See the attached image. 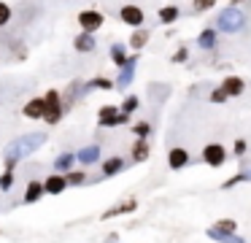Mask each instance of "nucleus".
Masks as SVG:
<instances>
[{
    "label": "nucleus",
    "instance_id": "1",
    "mask_svg": "<svg viewBox=\"0 0 251 243\" xmlns=\"http://www.w3.org/2000/svg\"><path fill=\"white\" fill-rule=\"evenodd\" d=\"M44 143H46V135L44 133H27V135L14 138L11 143L3 149V170H14L25 157L35 154Z\"/></svg>",
    "mask_w": 251,
    "mask_h": 243
},
{
    "label": "nucleus",
    "instance_id": "2",
    "mask_svg": "<svg viewBox=\"0 0 251 243\" xmlns=\"http://www.w3.org/2000/svg\"><path fill=\"white\" fill-rule=\"evenodd\" d=\"M44 103H46V113H44V122L49 124V127H54V124L62 122V116L68 113L65 103H62V95L57 89H46L44 92Z\"/></svg>",
    "mask_w": 251,
    "mask_h": 243
},
{
    "label": "nucleus",
    "instance_id": "3",
    "mask_svg": "<svg viewBox=\"0 0 251 243\" xmlns=\"http://www.w3.org/2000/svg\"><path fill=\"white\" fill-rule=\"evenodd\" d=\"M216 27L222 32H238V30H243V27H246V14L238 8V5H227V8L219 14Z\"/></svg>",
    "mask_w": 251,
    "mask_h": 243
},
{
    "label": "nucleus",
    "instance_id": "4",
    "mask_svg": "<svg viewBox=\"0 0 251 243\" xmlns=\"http://www.w3.org/2000/svg\"><path fill=\"white\" fill-rule=\"evenodd\" d=\"M122 124H130V113H122L119 106L98 108V127H122Z\"/></svg>",
    "mask_w": 251,
    "mask_h": 243
},
{
    "label": "nucleus",
    "instance_id": "5",
    "mask_svg": "<svg viewBox=\"0 0 251 243\" xmlns=\"http://www.w3.org/2000/svg\"><path fill=\"white\" fill-rule=\"evenodd\" d=\"M202 162H205L208 167H222V165H227V160H229V151L224 149L222 143H205L202 146Z\"/></svg>",
    "mask_w": 251,
    "mask_h": 243
},
{
    "label": "nucleus",
    "instance_id": "6",
    "mask_svg": "<svg viewBox=\"0 0 251 243\" xmlns=\"http://www.w3.org/2000/svg\"><path fill=\"white\" fill-rule=\"evenodd\" d=\"M103 25H105V16L95 8H84L81 14H78V27H81V32H92L95 35Z\"/></svg>",
    "mask_w": 251,
    "mask_h": 243
},
{
    "label": "nucleus",
    "instance_id": "7",
    "mask_svg": "<svg viewBox=\"0 0 251 243\" xmlns=\"http://www.w3.org/2000/svg\"><path fill=\"white\" fill-rule=\"evenodd\" d=\"M76 162H78L81 167L98 165V162H103V151H100L98 143H89V146H84V149L76 151Z\"/></svg>",
    "mask_w": 251,
    "mask_h": 243
},
{
    "label": "nucleus",
    "instance_id": "8",
    "mask_svg": "<svg viewBox=\"0 0 251 243\" xmlns=\"http://www.w3.org/2000/svg\"><path fill=\"white\" fill-rule=\"evenodd\" d=\"M119 19L125 22L127 27H143V19H146V16H143V8L141 5H122L119 8Z\"/></svg>",
    "mask_w": 251,
    "mask_h": 243
},
{
    "label": "nucleus",
    "instance_id": "9",
    "mask_svg": "<svg viewBox=\"0 0 251 243\" xmlns=\"http://www.w3.org/2000/svg\"><path fill=\"white\" fill-rule=\"evenodd\" d=\"M68 189V178L62 176V173H49V176H44V192L49 194V197H57V194H62Z\"/></svg>",
    "mask_w": 251,
    "mask_h": 243
},
{
    "label": "nucleus",
    "instance_id": "10",
    "mask_svg": "<svg viewBox=\"0 0 251 243\" xmlns=\"http://www.w3.org/2000/svg\"><path fill=\"white\" fill-rule=\"evenodd\" d=\"M22 113H25V119H33V122H38V119H44V113H46L44 95H38V97H30V100L22 106Z\"/></svg>",
    "mask_w": 251,
    "mask_h": 243
},
{
    "label": "nucleus",
    "instance_id": "11",
    "mask_svg": "<svg viewBox=\"0 0 251 243\" xmlns=\"http://www.w3.org/2000/svg\"><path fill=\"white\" fill-rule=\"evenodd\" d=\"M44 181L41 178H30L27 181V187H25V194H22V203L25 205H33V203H38V200H44Z\"/></svg>",
    "mask_w": 251,
    "mask_h": 243
},
{
    "label": "nucleus",
    "instance_id": "12",
    "mask_svg": "<svg viewBox=\"0 0 251 243\" xmlns=\"http://www.w3.org/2000/svg\"><path fill=\"white\" fill-rule=\"evenodd\" d=\"M132 211H138V200H135V197L125 200V203L111 205L108 211H103V214H100V219H103V221H108V219H114V216H125V214H132Z\"/></svg>",
    "mask_w": 251,
    "mask_h": 243
},
{
    "label": "nucleus",
    "instance_id": "13",
    "mask_svg": "<svg viewBox=\"0 0 251 243\" xmlns=\"http://www.w3.org/2000/svg\"><path fill=\"white\" fill-rule=\"evenodd\" d=\"M186 165H189V151L184 146H173L168 151V167L170 170H184Z\"/></svg>",
    "mask_w": 251,
    "mask_h": 243
},
{
    "label": "nucleus",
    "instance_id": "14",
    "mask_svg": "<svg viewBox=\"0 0 251 243\" xmlns=\"http://www.w3.org/2000/svg\"><path fill=\"white\" fill-rule=\"evenodd\" d=\"M125 167H127V162L122 160V157H105V160L100 162V176H103V178H114V176H119Z\"/></svg>",
    "mask_w": 251,
    "mask_h": 243
},
{
    "label": "nucleus",
    "instance_id": "15",
    "mask_svg": "<svg viewBox=\"0 0 251 243\" xmlns=\"http://www.w3.org/2000/svg\"><path fill=\"white\" fill-rule=\"evenodd\" d=\"M135 65H138V54H132V57L127 59V65H125V68H119L116 89H127V86L132 84V79H135Z\"/></svg>",
    "mask_w": 251,
    "mask_h": 243
},
{
    "label": "nucleus",
    "instance_id": "16",
    "mask_svg": "<svg viewBox=\"0 0 251 243\" xmlns=\"http://www.w3.org/2000/svg\"><path fill=\"white\" fill-rule=\"evenodd\" d=\"M130 157H132V162H146L149 157H151V146H149V140L146 138H135V143L130 146Z\"/></svg>",
    "mask_w": 251,
    "mask_h": 243
},
{
    "label": "nucleus",
    "instance_id": "17",
    "mask_svg": "<svg viewBox=\"0 0 251 243\" xmlns=\"http://www.w3.org/2000/svg\"><path fill=\"white\" fill-rule=\"evenodd\" d=\"M73 49H76V52H81V54H89V52H95V49H98V41H95L92 32H78V35L73 38Z\"/></svg>",
    "mask_w": 251,
    "mask_h": 243
},
{
    "label": "nucleus",
    "instance_id": "18",
    "mask_svg": "<svg viewBox=\"0 0 251 243\" xmlns=\"http://www.w3.org/2000/svg\"><path fill=\"white\" fill-rule=\"evenodd\" d=\"M73 167H76V154L73 151H62V154L54 157V173H71Z\"/></svg>",
    "mask_w": 251,
    "mask_h": 243
},
{
    "label": "nucleus",
    "instance_id": "19",
    "mask_svg": "<svg viewBox=\"0 0 251 243\" xmlns=\"http://www.w3.org/2000/svg\"><path fill=\"white\" fill-rule=\"evenodd\" d=\"M222 89L227 92V97H238L246 92V81L240 79V76H227V79L222 81Z\"/></svg>",
    "mask_w": 251,
    "mask_h": 243
},
{
    "label": "nucleus",
    "instance_id": "20",
    "mask_svg": "<svg viewBox=\"0 0 251 243\" xmlns=\"http://www.w3.org/2000/svg\"><path fill=\"white\" fill-rule=\"evenodd\" d=\"M205 235L216 243H246V238H240L238 232H222V230H213V227H208Z\"/></svg>",
    "mask_w": 251,
    "mask_h": 243
},
{
    "label": "nucleus",
    "instance_id": "21",
    "mask_svg": "<svg viewBox=\"0 0 251 243\" xmlns=\"http://www.w3.org/2000/svg\"><path fill=\"white\" fill-rule=\"evenodd\" d=\"M149 35H151V32H149L146 27H138V30H132V35H130V49H132V52H135V54L141 52V49L149 43Z\"/></svg>",
    "mask_w": 251,
    "mask_h": 243
},
{
    "label": "nucleus",
    "instance_id": "22",
    "mask_svg": "<svg viewBox=\"0 0 251 243\" xmlns=\"http://www.w3.org/2000/svg\"><path fill=\"white\" fill-rule=\"evenodd\" d=\"M127 59H130V54H127V49L122 46V43H114L111 46V62L116 65V68H125Z\"/></svg>",
    "mask_w": 251,
    "mask_h": 243
},
{
    "label": "nucleus",
    "instance_id": "23",
    "mask_svg": "<svg viewBox=\"0 0 251 243\" xmlns=\"http://www.w3.org/2000/svg\"><path fill=\"white\" fill-rule=\"evenodd\" d=\"M197 43H200V49H216V30L213 27H205V30L197 35Z\"/></svg>",
    "mask_w": 251,
    "mask_h": 243
},
{
    "label": "nucleus",
    "instance_id": "24",
    "mask_svg": "<svg viewBox=\"0 0 251 243\" xmlns=\"http://www.w3.org/2000/svg\"><path fill=\"white\" fill-rule=\"evenodd\" d=\"M65 178H68V187H84L87 184V170L84 167H73L71 173H65Z\"/></svg>",
    "mask_w": 251,
    "mask_h": 243
},
{
    "label": "nucleus",
    "instance_id": "25",
    "mask_svg": "<svg viewBox=\"0 0 251 243\" xmlns=\"http://www.w3.org/2000/svg\"><path fill=\"white\" fill-rule=\"evenodd\" d=\"M114 86H116V81L105 79V76H98V79L87 81V84H84V89H103V92H111Z\"/></svg>",
    "mask_w": 251,
    "mask_h": 243
},
{
    "label": "nucleus",
    "instance_id": "26",
    "mask_svg": "<svg viewBox=\"0 0 251 243\" xmlns=\"http://www.w3.org/2000/svg\"><path fill=\"white\" fill-rule=\"evenodd\" d=\"M157 16H159V22H162V25H173V22L181 16V11L176 8V5H162Z\"/></svg>",
    "mask_w": 251,
    "mask_h": 243
},
{
    "label": "nucleus",
    "instance_id": "27",
    "mask_svg": "<svg viewBox=\"0 0 251 243\" xmlns=\"http://www.w3.org/2000/svg\"><path fill=\"white\" fill-rule=\"evenodd\" d=\"M138 106H141V100H138V95H127L125 100H122L119 111H122V113H130V116H132V113L138 111Z\"/></svg>",
    "mask_w": 251,
    "mask_h": 243
},
{
    "label": "nucleus",
    "instance_id": "28",
    "mask_svg": "<svg viewBox=\"0 0 251 243\" xmlns=\"http://www.w3.org/2000/svg\"><path fill=\"white\" fill-rule=\"evenodd\" d=\"M211 227L213 230H222V232H238V221L235 219H216Z\"/></svg>",
    "mask_w": 251,
    "mask_h": 243
},
{
    "label": "nucleus",
    "instance_id": "29",
    "mask_svg": "<svg viewBox=\"0 0 251 243\" xmlns=\"http://www.w3.org/2000/svg\"><path fill=\"white\" fill-rule=\"evenodd\" d=\"M14 181H17L14 170H3V173H0V192H11Z\"/></svg>",
    "mask_w": 251,
    "mask_h": 243
},
{
    "label": "nucleus",
    "instance_id": "30",
    "mask_svg": "<svg viewBox=\"0 0 251 243\" xmlns=\"http://www.w3.org/2000/svg\"><path fill=\"white\" fill-rule=\"evenodd\" d=\"M132 135H135V138H146L149 140V135H151V124H149V122H135V124H132Z\"/></svg>",
    "mask_w": 251,
    "mask_h": 243
},
{
    "label": "nucleus",
    "instance_id": "31",
    "mask_svg": "<svg viewBox=\"0 0 251 243\" xmlns=\"http://www.w3.org/2000/svg\"><path fill=\"white\" fill-rule=\"evenodd\" d=\"M11 16H14L11 5H8V3H3V0H0V27H6L8 22H11Z\"/></svg>",
    "mask_w": 251,
    "mask_h": 243
},
{
    "label": "nucleus",
    "instance_id": "32",
    "mask_svg": "<svg viewBox=\"0 0 251 243\" xmlns=\"http://www.w3.org/2000/svg\"><path fill=\"white\" fill-rule=\"evenodd\" d=\"M246 181V170H240V173H235L232 178H227V181L222 184V189L227 192V189H232V187H238V184H243Z\"/></svg>",
    "mask_w": 251,
    "mask_h": 243
},
{
    "label": "nucleus",
    "instance_id": "33",
    "mask_svg": "<svg viewBox=\"0 0 251 243\" xmlns=\"http://www.w3.org/2000/svg\"><path fill=\"white\" fill-rule=\"evenodd\" d=\"M211 103H227V92H224L222 86H216V89L211 92Z\"/></svg>",
    "mask_w": 251,
    "mask_h": 243
},
{
    "label": "nucleus",
    "instance_id": "34",
    "mask_svg": "<svg viewBox=\"0 0 251 243\" xmlns=\"http://www.w3.org/2000/svg\"><path fill=\"white\" fill-rule=\"evenodd\" d=\"M246 149H249V146H246V140H243V138H238V140L232 143V154H235V157H243V154H246Z\"/></svg>",
    "mask_w": 251,
    "mask_h": 243
},
{
    "label": "nucleus",
    "instance_id": "35",
    "mask_svg": "<svg viewBox=\"0 0 251 243\" xmlns=\"http://www.w3.org/2000/svg\"><path fill=\"white\" fill-rule=\"evenodd\" d=\"M219 0H195V11H208V8H213Z\"/></svg>",
    "mask_w": 251,
    "mask_h": 243
},
{
    "label": "nucleus",
    "instance_id": "36",
    "mask_svg": "<svg viewBox=\"0 0 251 243\" xmlns=\"http://www.w3.org/2000/svg\"><path fill=\"white\" fill-rule=\"evenodd\" d=\"M186 59H189V49H186V46H181L178 52L173 54V62H186Z\"/></svg>",
    "mask_w": 251,
    "mask_h": 243
},
{
    "label": "nucleus",
    "instance_id": "37",
    "mask_svg": "<svg viewBox=\"0 0 251 243\" xmlns=\"http://www.w3.org/2000/svg\"><path fill=\"white\" fill-rule=\"evenodd\" d=\"M235 3H240V0H235Z\"/></svg>",
    "mask_w": 251,
    "mask_h": 243
}]
</instances>
